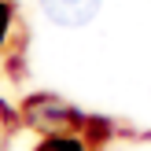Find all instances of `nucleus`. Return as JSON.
Segmentation results:
<instances>
[{"mask_svg":"<svg viewBox=\"0 0 151 151\" xmlns=\"http://www.w3.org/2000/svg\"><path fill=\"white\" fill-rule=\"evenodd\" d=\"M37 4L55 26H66V29L88 26L100 11V0H37Z\"/></svg>","mask_w":151,"mask_h":151,"instance_id":"obj_1","label":"nucleus"},{"mask_svg":"<svg viewBox=\"0 0 151 151\" xmlns=\"http://www.w3.org/2000/svg\"><path fill=\"white\" fill-rule=\"evenodd\" d=\"M37 151H85V147H81V140H74V137H52Z\"/></svg>","mask_w":151,"mask_h":151,"instance_id":"obj_2","label":"nucleus"},{"mask_svg":"<svg viewBox=\"0 0 151 151\" xmlns=\"http://www.w3.org/2000/svg\"><path fill=\"white\" fill-rule=\"evenodd\" d=\"M7 22H11V11H7V4L0 0V41H4V33H7Z\"/></svg>","mask_w":151,"mask_h":151,"instance_id":"obj_3","label":"nucleus"}]
</instances>
